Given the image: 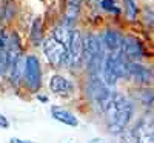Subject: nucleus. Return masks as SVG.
<instances>
[{
    "instance_id": "423d86ee",
    "label": "nucleus",
    "mask_w": 154,
    "mask_h": 143,
    "mask_svg": "<svg viewBox=\"0 0 154 143\" xmlns=\"http://www.w3.org/2000/svg\"><path fill=\"white\" fill-rule=\"evenodd\" d=\"M23 77L31 91H38L42 85V69L40 62L35 56H28L23 65Z\"/></svg>"
},
{
    "instance_id": "5701e85b",
    "label": "nucleus",
    "mask_w": 154,
    "mask_h": 143,
    "mask_svg": "<svg viewBox=\"0 0 154 143\" xmlns=\"http://www.w3.org/2000/svg\"><path fill=\"white\" fill-rule=\"evenodd\" d=\"M88 143H105V141L102 140V138H93V140H89Z\"/></svg>"
},
{
    "instance_id": "f257e3e1",
    "label": "nucleus",
    "mask_w": 154,
    "mask_h": 143,
    "mask_svg": "<svg viewBox=\"0 0 154 143\" xmlns=\"http://www.w3.org/2000/svg\"><path fill=\"white\" fill-rule=\"evenodd\" d=\"M103 112L106 114L109 131L114 134H120L131 122L133 103L125 96H122L119 93H112Z\"/></svg>"
},
{
    "instance_id": "f8f14e48",
    "label": "nucleus",
    "mask_w": 154,
    "mask_h": 143,
    "mask_svg": "<svg viewBox=\"0 0 154 143\" xmlns=\"http://www.w3.org/2000/svg\"><path fill=\"white\" fill-rule=\"evenodd\" d=\"M51 114H53V117L57 122L66 125V126H72V128L79 126V120H77V117L71 111L62 108V106H53V108H51Z\"/></svg>"
},
{
    "instance_id": "dca6fc26",
    "label": "nucleus",
    "mask_w": 154,
    "mask_h": 143,
    "mask_svg": "<svg viewBox=\"0 0 154 143\" xmlns=\"http://www.w3.org/2000/svg\"><path fill=\"white\" fill-rule=\"evenodd\" d=\"M123 5H125V9H126V16L128 19L134 20L139 14V9H137V3L136 0H123Z\"/></svg>"
},
{
    "instance_id": "b1692460",
    "label": "nucleus",
    "mask_w": 154,
    "mask_h": 143,
    "mask_svg": "<svg viewBox=\"0 0 154 143\" xmlns=\"http://www.w3.org/2000/svg\"><path fill=\"white\" fill-rule=\"evenodd\" d=\"M89 2H97V0H89Z\"/></svg>"
},
{
    "instance_id": "7ed1b4c3",
    "label": "nucleus",
    "mask_w": 154,
    "mask_h": 143,
    "mask_svg": "<svg viewBox=\"0 0 154 143\" xmlns=\"http://www.w3.org/2000/svg\"><path fill=\"white\" fill-rule=\"evenodd\" d=\"M122 138L120 143H154V131H152V122L148 119L139 120L134 126L125 128L120 132Z\"/></svg>"
},
{
    "instance_id": "9b49d317",
    "label": "nucleus",
    "mask_w": 154,
    "mask_h": 143,
    "mask_svg": "<svg viewBox=\"0 0 154 143\" xmlns=\"http://www.w3.org/2000/svg\"><path fill=\"white\" fill-rule=\"evenodd\" d=\"M100 40H102V45H103V49L106 53H117V51H120L123 37L114 29H106L103 32V35L100 37Z\"/></svg>"
},
{
    "instance_id": "ddd939ff",
    "label": "nucleus",
    "mask_w": 154,
    "mask_h": 143,
    "mask_svg": "<svg viewBox=\"0 0 154 143\" xmlns=\"http://www.w3.org/2000/svg\"><path fill=\"white\" fill-rule=\"evenodd\" d=\"M79 8H80V0H68V9H66V22L65 25L72 26L77 14H79Z\"/></svg>"
},
{
    "instance_id": "0eeeda50",
    "label": "nucleus",
    "mask_w": 154,
    "mask_h": 143,
    "mask_svg": "<svg viewBox=\"0 0 154 143\" xmlns=\"http://www.w3.org/2000/svg\"><path fill=\"white\" fill-rule=\"evenodd\" d=\"M83 37L80 31L72 29L68 43V65L71 68H80L83 65Z\"/></svg>"
},
{
    "instance_id": "f3484780",
    "label": "nucleus",
    "mask_w": 154,
    "mask_h": 143,
    "mask_svg": "<svg viewBox=\"0 0 154 143\" xmlns=\"http://www.w3.org/2000/svg\"><path fill=\"white\" fill-rule=\"evenodd\" d=\"M31 40L34 45H38L42 42V29H40V19H35L32 23V34H31Z\"/></svg>"
},
{
    "instance_id": "aec40b11",
    "label": "nucleus",
    "mask_w": 154,
    "mask_h": 143,
    "mask_svg": "<svg viewBox=\"0 0 154 143\" xmlns=\"http://www.w3.org/2000/svg\"><path fill=\"white\" fill-rule=\"evenodd\" d=\"M143 16H145V22L148 23V20H149V25L152 26V9L151 8H145L143 9Z\"/></svg>"
},
{
    "instance_id": "4be33fe9",
    "label": "nucleus",
    "mask_w": 154,
    "mask_h": 143,
    "mask_svg": "<svg viewBox=\"0 0 154 143\" xmlns=\"http://www.w3.org/2000/svg\"><path fill=\"white\" fill-rule=\"evenodd\" d=\"M9 143H34L31 140H25V138H19V137H12L9 140Z\"/></svg>"
},
{
    "instance_id": "20e7f679",
    "label": "nucleus",
    "mask_w": 154,
    "mask_h": 143,
    "mask_svg": "<svg viewBox=\"0 0 154 143\" xmlns=\"http://www.w3.org/2000/svg\"><path fill=\"white\" fill-rule=\"evenodd\" d=\"M43 51L51 65L57 68L68 65V46L56 40L54 37H48L43 42Z\"/></svg>"
},
{
    "instance_id": "39448f33",
    "label": "nucleus",
    "mask_w": 154,
    "mask_h": 143,
    "mask_svg": "<svg viewBox=\"0 0 154 143\" xmlns=\"http://www.w3.org/2000/svg\"><path fill=\"white\" fill-rule=\"evenodd\" d=\"M88 93H89V96H91L93 102L97 105V108L103 112L112 93H111V89L102 82V79L99 75H91L89 83H88Z\"/></svg>"
},
{
    "instance_id": "f03ea898",
    "label": "nucleus",
    "mask_w": 154,
    "mask_h": 143,
    "mask_svg": "<svg viewBox=\"0 0 154 143\" xmlns=\"http://www.w3.org/2000/svg\"><path fill=\"white\" fill-rule=\"evenodd\" d=\"M83 57L86 59V65L91 75H99L105 59V49L99 35L88 34L83 38Z\"/></svg>"
},
{
    "instance_id": "4468645a",
    "label": "nucleus",
    "mask_w": 154,
    "mask_h": 143,
    "mask_svg": "<svg viewBox=\"0 0 154 143\" xmlns=\"http://www.w3.org/2000/svg\"><path fill=\"white\" fill-rule=\"evenodd\" d=\"M23 65H25V60L22 59V56L17 59V60H14L12 62V65H11V80H12V83H19L20 82V79L23 77Z\"/></svg>"
},
{
    "instance_id": "2eb2a0df",
    "label": "nucleus",
    "mask_w": 154,
    "mask_h": 143,
    "mask_svg": "<svg viewBox=\"0 0 154 143\" xmlns=\"http://www.w3.org/2000/svg\"><path fill=\"white\" fill-rule=\"evenodd\" d=\"M71 32H72V28H71V26H68V25H62V26H59V28L54 29V35H53V37L56 38V40H59V42H62L63 45L68 46Z\"/></svg>"
},
{
    "instance_id": "a211bd4d",
    "label": "nucleus",
    "mask_w": 154,
    "mask_h": 143,
    "mask_svg": "<svg viewBox=\"0 0 154 143\" xmlns=\"http://www.w3.org/2000/svg\"><path fill=\"white\" fill-rule=\"evenodd\" d=\"M100 6H102V9L112 12V14H120V8L117 6L116 0H100Z\"/></svg>"
},
{
    "instance_id": "1a4fd4ad",
    "label": "nucleus",
    "mask_w": 154,
    "mask_h": 143,
    "mask_svg": "<svg viewBox=\"0 0 154 143\" xmlns=\"http://www.w3.org/2000/svg\"><path fill=\"white\" fill-rule=\"evenodd\" d=\"M49 89H51V93L56 94V96L66 97V96H71L72 94L74 85L66 79V77L56 74L54 77H51V80H49Z\"/></svg>"
},
{
    "instance_id": "6e6552de",
    "label": "nucleus",
    "mask_w": 154,
    "mask_h": 143,
    "mask_svg": "<svg viewBox=\"0 0 154 143\" xmlns=\"http://www.w3.org/2000/svg\"><path fill=\"white\" fill-rule=\"evenodd\" d=\"M120 53L130 62H137L145 56L143 46H142L139 38H136V37H125L123 38L122 46H120Z\"/></svg>"
},
{
    "instance_id": "6ab92c4d",
    "label": "nucleus",
    "mask_w": 154,
    "mask_h": 143,
    "mask_svg": "<svg viewBox=\"0 0 154 143\" xmlns=\"http://www.w3.org/2000/svg\"><path fill=\"white\" fill-rule=\"evenodd\" d=\"M8 34H6V31L0 26V51H3L5 48H6V43H8Z\"/></svg>"
},
{
    "instance_id": "9d476101",
    "label": "nucleus",
    "mask_w": 154,
    "mask_h": 143,
    "mask_svg": "<svg viewBox=\"0 0 154 143\" xmlns=\"http://www.w3.org/2000/svg\"><path fill=\"white\" fill-rule=\"evenodd\" d=\"M128 77H133L137 83H149L151 82V69L140 65L139 62H128Z\"/></svg>"
},
{
    "instance_id": "412c9836",
    "label": "nucleus",
    "mask_w": 154,
    "mask_h": 143,
    "mask_svg": "<svg viewBox=\"0 0 154 143\" xmlns=\"http://www.w3.org/2000/svg\"><path fill=\"white\" fill-rule=\"evenodd\" d=\"M0 128H9V122L5 115L0 114Z\"/></svg>"
}]
</instances>
